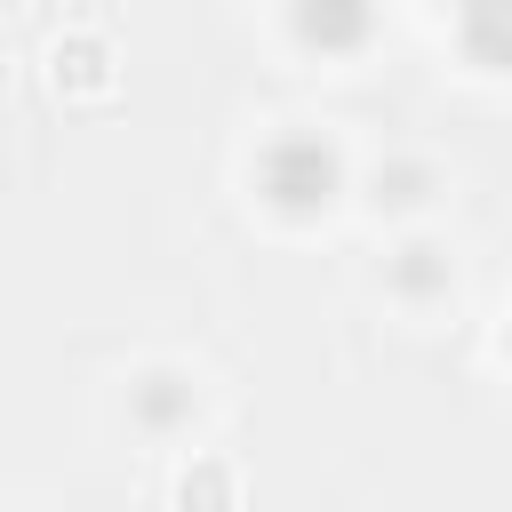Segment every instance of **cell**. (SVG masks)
Masks as SVG:
<instances>
[{
    "instance_id": "1",
    "label": "cell",
    "mask_w": 512,
    "mask_h": 512,
    "mask_svg": "<svg viewBox=\"0 0 512 512\" xmlns=\"http://www.w3.org/2000/svg\"><path fill=\"white\" fill-rule=\"evenodd\" d=\"M328 184H336V160H328L320 144H280V152L264 160V192H272L280 208H312V200H328Z\"/></svg>"
},
{
    "instance_id": "2",
    "label": "cell",
    "mask_w": 512,
    "mask_h": 512,
    "mask_svg": "<svg viewBox=\"0 0 512 512\" xmlns=\"http://www.w3.org/2000/svg\"><path fill=\"white\" fill-rule=\"evenodd\" d=\"M296 32L320 48H352L368 32V0H296Z\"/></svg>"
},
{
    "instance_id": "3",
    "label": "cell",
    "mask_w": 512,
    "mask_h": 512,
    "mask_svg": "<svg viewBox=\"0 0 512 512\" xmlns=\"http://www.w3.org/2000/svg\"><path fill=\"white\" fill-rule=\"evenodd\" d=\"M464 40L488 64H512V0H464Z\"/></svg>"
}]
</instances>
